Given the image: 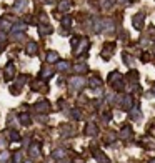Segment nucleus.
<instances>
[{
	"instance_id": "nucleus-1",
	"label": "nucleus",
	"mask_w": 155,
	"mask_h": 163,
	"mask_svg": "<svg viewBox=\"0 0 155 163\" xmlns=\"http://www.w3.org/2000/svg\"><path fill=\"white\" fill-rule=\"evenodd\" d=\"M69 85L73 88V90H80V88L85 85V80H83V78H72L69 82Z\"/></svg>"
},
{
	"instance_id": "nucleus-2",
	"label": "nucleus",
	"mask_w": 155,
	"mask_h": 163,
	"mask_svg": "<svg viewBox=\"0 0 155 163\" xmlns=\"http://www.w3.org/2000/svg\"><path fill=\"white\" fill-rule=\"evenodd\" d=\"M132 23H133V27H135L137 30H140V28H142V23H143V13H137V15L133 17Z\"/></svg>"
},
{
	"instance_id": "nucleus-3",
	"label": "nucleus",
	"mask_w": 155,
	"mask_h": 163,
	"mask_svg": "<svg viewBox=\"0 0 155 163\" xmlns=\"http://www.w3.org/2000/svg\"><path fill=\"white\" fill-rule=\"evenodd\" d=\"M87 48H89V40H87V38H82V40H80V45L75 48V52L77 54H82V52H85Z\"/></svg>"
},
{
	"instance_id": "nucleus-4",
	"label": "nucleus",
	"mask_w": 155,
	"mask_h": 163,
	"mask_svg": "<svg viewBox=\"0 0 155 163\" xmlns=\"http://www.w3.org/2000/svg\"><path fill=\"white\" fill-rule=\"evenodd\" d=\"M25 7H27V0H17V2H15V7H13V9H15L17 12H22Z\"/></svg>"
},
{
	"instance_id": "nucleus-5",
	"label": "nucleus",
	"mask_w": 155,
	"mask_h": 163,
	"mask_svg": "<svg viewBox=\"0 0 155 163\" xmlns=\"http://www.w3.org/2000/svg\"><path fill=\"white\" fill-rule=\"evenodd\" d=\"M27 52H29L30 55H35V52H37V43H35V42H29V43H27Z\"/></svg>"
},
{
	"instance_id": "nucleus-6",
	"label": "nucleus",
	"mask_w": 155,
	"mask_h": 163,
	"mask_svg": "<svg viewBox=\"0 0 155 163\" xmlns=\"http://www.w3.org/2000/svg\"><path fill=\"white\" fill-rule=\"evenodd\" d=\"M12 77H13V67H12V63H9V65H7V68H5V78L10 80Z\"/></svg>"
},
{
	"instance_id": "nucleus-7",
	"label": "nucleus",
	"mask_w": 155,
	"mask_h": 163,
	"mask_svg": "<svg viewBox=\"0 0 155 163\" xmlns=\"http://www.w3.org/2000/svg\"><path fill=\"white\" fill-rule=\"evenodd\" d=\"M10 27H12V23H10V22H9V20H7V19L0 20V28H2V30H9Z\"/></svg>"
},
{
	"instance_id": "nucleus-8",
	"label": "nucleus",
	"mask_w": 155,
	"mask_h": 163,
	"mask_svg": "<svg viewBox=\"0 0 155 163\" xmlns=\"http://www.w3.org/2000/svg\"><path fill=\"white\" fill-rule=\"evenodd\" d=\"M95 132H97L95 125L93 123H89V125H87V135H95Z\"/></svg>"
},
{
	"instance_id": "nucleus-9",
	"label": "nucleus",
	"mask_w": 155,
	"mask_h": 163,
	"mask_svg": "<svg viewBox=\"0 0 155 163\" xmlns=\"http://www.w3.org/2000/svg\"><path fill=\"white\" fill-rule=\"evenodd\" d=\"M47 60H48V62H57V60H58V55L55 54V52H48Z\"/></svg>"
},
{
	"instance_id": "nucleus-10",
	"label": "nucleus",
	"mask_w": 155,
	"mask_h": 163,
	"mask_svg": "<svg viewBox=\"0 0 155 163\" xmlns=\"http://www.w3.org/2000/svg\"><path fill=\"white\" fill-rule=\"evenodd\" d=\"M38 32L44 33V35H47V33H50V32H52V28L48 27V25H42V27H38Z\"/></svg>"
},
{
	"instance_id": "nucleus-11",
	"label": "nucleus",
	"mask_w": 155,
	"mask_h": 163,
	"mask_svg": "<svg viewBox=\"0 0 155 163\" xmlns=\"http://www.w3.org/2000/svg\"><path fill=\"white\" fill-rule=\"evenodd\" d=\"M52 73H54V68H45L44 72L40 73V77H42V78H47V77H50Z\"/></svg>"
},
{
	"instance_id": "nucleus-12",
	"label": "nucleus",
	"mask_w": 155,
	"mask_h": 163,
	"mask_svg": "<svg viewBox=\"0 0 155 163\" xmlns=\"http://www.w3.org/2000/svg\"><path fill=\"white\" fill-rule=\"evenodd\" d=\"M35 108H37L38 110V112H40V110H42V112H47V110H48V103H47V102H44V103H38L37 105V107H35Z\"/></svg>"
},
{
	"instance_id": "nucleus-13",
	"label": "nucleus",
	"mask_w": 155,
	"mask_h": 163,
	"mask_svg": "<svg viewBox=\"0 0 155 163\" xmlns=\"http://www.w3.org/2000/svg\"><path fill=\"white\" fill-rule=\"evenodd\" d=\"M20 122H22L23 125H29V123H30V116L23 113V115H20Z\"/></svg>"
},
{
	"instance_id": "nucleus-14",
	"label": "nucleus",
	"mask_w": 155,
	"mask_h": 163,
	"mask_svg": "<svg viewBox=\"0 0 155 163\" xmlns=\"http://www.w3.org/2000/svg\"><path fill=\"white\" fill-rule=\"evenodd\" d=\"M30 155H32V157H38V145H32Z\"/></svg>"
},
{
	"instance_id": "nucleus-15",
	"label": "nucleus",
	"mask_w": 155,
	"mask_h": 163,
	"mask_svg": "<svg viewBox=\"0 0 155 163\" xmlns=\"http://www.w3.org/2000/svg\"><path fill=\"white\" fill-rule=\"evenodd\" d=\"M57 68L58 70H67V68H69V62H58Z\"/></svg>"
},
{
	"instance_id": "nucleus-16",
	"label": "nucleus",
	"mask_w": 155,
	"mask_h": 163,
	"mask_svg": "<svg viewBox=\"0 0 155 163\" xmlns=\"http://www.w3.org/2000/svg\"><path fill=\"white\" fill-rule=\"evenodd\" d=\"M129 135H130V128H129V127H125V128L122 130L120 137H122V138H129Z\"/></svg>"
},
{
	"instance_id": "nucleus-17",
	"label": "nucleus",
	"mask_w": 155,
	"mask_h": 163,
	"mask_svg": "<svg viewBox=\"0 0 155 163\" xmlns=\"http://www.w3.org/2000/svg\"><path fill=\"white\" fill-rule=\"evenodd\" d=\"M69 7H70V3H69V2H67V0H63V2L60 3V7H58V9H60V10H62V12H65V10H67V9H69Z\"/></svg>"
},
{
	"instance_id": "nucleus-18",
	"label": "nucleus",
	"mask_w": 155,
	"mask_h": 163,
	"mask_svg": "<svg viewBox=\"0 0 155 163\" xmlns=\"http://www.w3.org/2000/svg\"><path fill=\"white\" fill-rule=\"evenodd\" d=\"M7 160H9V153H5V151H3V153L0 155V163H7Z\"/></svg>"
},
{
	"instance_id": "nucleus-19",
	"label": "nucleus",
	"mask_w": 155,
	"mask_h": 163,
	"mask_svg": "<svg viewBox=\"0 0 155 163\" xmlns=\"http://www.w3.org/2000/svg\"><path fill=\"white\" fill-rule=\"evenodd\" d=\"M13 38H15L17 42H22V40H25V37H23L22 33H13Z\"/></svg>"
},
{
	"instance_id": "nucleus-20",
	"label": "nucleus",
	"mask_w": 155,
	"mask_h": 163,
	"mask_svg": "<svg viewBox=\"0 0 155 163\" xmlns=\"http://www.w3.org/2000/svg\"><path fill=\"white\" fill-rule=\"evenodd\" d=\"M75 72H87V67L85 65H77L75 67Z\"/></svg>"
},
{
	"instance_id": "nucleus-21",
	"label": "nucleus",
	"mask_w": 155,
	"mask_h": 163,
	"mask_svg": "<svg viewBox=\"0 0 155 163\" xmlns=\"http://www.w3.org/2000/svg\"><path fill=\"white\" fill-rule=\"evenodd\" d=\"M132 116H135V118H140V112H139V110H135V112H132Z\"/></svg>"
},
{
	"instance_id": "nucleus-22",
	"label": "nucleus",
	"mask_w": 155,
	"mask_h": 163,
	"mask_svg": "<svg viewBox=\"0 0 155 163\" xmlns=\"http://www.w3.org/2000/svg\"><path fill=\"white\" fill-rule=\"evenodd\" d=\"M54 155H55V157H63V151H62V150H58V151H55Z\"/></svg>"
}]
</instances>
